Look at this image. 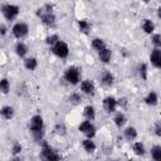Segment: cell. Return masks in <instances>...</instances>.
I'll return each mask as SVG.
<instances>
[{"mask_svg": "<svg viewBox=\"0 0 161 161\" xmlns=\"http://www.w3.org/2000/svg\"><path fill=\"white\" fill-rule=\"evenodd\" d=\"M29 131L33 138L38 142H42L44 138V119L40 114H34L29 119Z\"/></svg>", "mask_w": 161, "mask_h": 161, "instance_id": "1", "label": "cell"}, {"mask_svg": "<svg viewBox=\"0 0 161 161\" xmlns=\"http://www.w3.org/2000/svg\"><path fill=\"white\" fill-rule=\"evenodd\" d=\"M36 16L42 20V23L49 28H54L57 24V18L53 11V5H44L36 10Z\"/></svg>", "mask_w": 161, "mask_h": 161, "instance_id": "2", "label": "cell"}, {"mask_svg": "<svg viewBox=\"0 0 161 161\" xmlns=\"http://www.w3.org/2000/svg\"><path fill=\"white\" fill-rule=\"evenodd\" d=\"M64 79L67 80V83L72 84V86H75V84H79L80 80H82V73H80V69L75 65H70L65 70H64Z\"/></svg>", "mask_w": 161, "mask_h": 161, "instance_id": "3", "label": "cell"}, {"mask_svg": "<svg viewBox=\"0 0 161 161\" xmlns=\"http://www.w3.org/2000/svg\"><path fill=\"white\" fill-rule=\"evenodd\" d=\"M40 156L44 160H48V161H57V160H60L62 156L47 142V141H42V147H40Z\"/></svg>", "mask_w": 161, "mask_h": 161, "instance_id": "4", "label": "cell"}, {"mask_svg": "<svg viewBox=\"0 0 161 161\" xmlns=\"http://www.w3.org/2000/svg\"><path fill=\"white\" fill-rule=\"evenodd\" d=\"M1 13L8 21H11L18 18V15L20 13V8L15 4H4L1 6Z\"/></svg>", "mask_w": 161, "mask_h": 161, "instance_id": "5", "label": "cell"}, {"mask_svg": "<svg viewBox=\"0 0 161 161\" xmlns=\"http://www.w3.org/2000/svg\"><path fill=\"white\" fill-rule=\"evenodd\" d=\"M11 33H13L14 38H16V39H23V38H25V36L28 35V33H29V26H28V24L24 23V21H18V23L14 24V26H13V29H11Z\"/></svg>", "mask_w": 161, "mask_h": 161, "instance_id": "6", "label": "cell"}, {"mask_svg": "<svg viewBox=\"0 0 161 161\" xmlns=\"http://www.w3.org/2000/svg\"><path fill=\"white\" fill-rule=\"evenodd\" d=\"M52 48V52L58 57V58H62V59H64V58H67L68 55H69V47H68V44L65 43V42H62V40H59V42H57L53 47H50Z\"/></svg>", "mask_w": 161, "mask_h": 161, "instance_id": "7", "label": "cell"}, {"mask_svg": "<svg viewBox=\"0 0 161 161\" xmlns=\"http://www.w3.org/2000/svg\"><path fill=\"white\" fill-rule=\"evenodd\" d=\"M78 130L79 132H82L86 137H89V138H93L94 135H96V126L92 123V121L89 119H86L83 122L79 123L78 126Z\"/></svg>", "mask_w": 161, "mask_h": 161, "instance_id": "8", "label": "cell"}, {"mask_svg": "<svg viewBox=\"0 0 161 161\" xmlns=\"http://www.w3.org/2000/svg\"><path fill=\"white\" fill-rule=\"evenodd\" d=\"M103 107L108 113H114L117 107H118V102L117 98H114L113 96H107L103 98Z\"/></svg>", "mask_w": 161, "mask_h": 161, "instance_id": "9", "label": "cell"}, {"mask_svg": "<svg viewBox=\"0 0 161 161\" xmlns=\"http://www.w3.org/2000/svg\"><path fill=\"white\" fill-rule=\"evenodd\" d=\"M80 92L87 94V96H93L96 93V86L93 80L91 79H84L80 82Z\"/></svg>", "mask_w": 161, "mask_h": 161, "instance_id": "10", "label": "cell"}, {"mask_svg": "<svg viewBox=\"0 0 161 161\" xmlns=\"http://www.w3.org/2000/svg\"><path fill=\"white\" fill-rule=\"evenodd\" d=\"M150 62L155 68L161 69V49L160 48L152 49V52L150 54Z\"/></svg>", "mask_w": 161, "mask_h": 161, "instance_id": "11", "label": "cell"}, {"mask_svg": "<svg viewBox=\"0 0 161 161\" xmlns=\"http://www.w3.org/2000/svg\"><path fill=\"white\" fill-rule=\"evenodd\" d=\"M101 83L106 87H111L114 83V75L109 70H104L101 75Z\"/></svg>", "mask_w": 161, "mask_h": 161, "instance_id": "12", "label": "cell"}, {"mask_svg": "<svg viewBox=\"0 0 161 161\" xmlns=\"http://www.w3.org/2000/svg\"><path fill=\"white\" fill-rule=\"evenodd\" d=\"M82 147H83V150H84L87 153H93V152L96 151V148H97V146H96L93 138H89V137H86V138L82 141Z\"/></svg>", "mask_w": 161, "mask_h": 161, "instance_id": "13", "label": "cell"}, {"mask_svg": "<svg viewBox=\"0 0 161 161\" xmlns=\"http://www.w3.org/2000/svg\"><path fill=\"white\" fill-rule=\"evenodd\" d=\"M98 58H99V60H101L102 63L108 64V63L111 62V59H112V50L106 47L104 49H102V50L98 52Z\"/></svg>", "mask_w": 161, "mask_h": 161, "instance_id": "14", "label": "cell"}, {"mask_svg": "<svg viewBox=\"0 0 161 161\" xmlns=\"http://www.w3.org/2000/svg\"><path fill=\"white\" fill-rule=\"evenodd\" d=\"M123 136H125V138H126L127 141H135V140L137 138V136H138V132H137V130H136L135 127L128 126V127L125 128Z\"/></svg>", "mask_w": 161, "mask_h": 161, "instance_id": "15", "label": "cell"}, {"mask_svg": "<svg viewBox=\"0 0 161 161\" xmlns=\"http://www.w3.org/2000/svg\"><path fill=\"white\" fill-rule=\"evenodd\" d=\"M143 101H145V103H146L147 106L153 107V106H156V104L158 103V96H157L156 92L151 91V92H148V93L146 94V97H145Z\"/></svg>", "mask_w": 161, "mask_h": 161, "instance_id": "16", "label": "cell"}, {"mask_svg": "<svg viewBox=\"0 0 161 161\" xmlns=\"http://www.w3.org/2000/svg\"><path fill=\"white\" fill-rule=\"evenodd\" d=\"M0 113H1V116H3L4 119L10 121V119L14 118V116H15V109H14V107H11V106H4V107H1Z\"/></svg>", "mask_w": 161, "mask_h": 161, "instance_id": "17", "label": "cell"}, {"mask_svg": "<svg viewBox=\"0 0 161 161\" xmlns=\"http://www.w3.org/2000/svg\"><path fill=\"white\" fill-rule=\"evenodd\" d=\"M28 45L25 44V43H23V42H18L16 44H15V53H16V55L18 57H20V58H24L26 54H28Z\"/></svg>", "mask_w": 161, "mask_h": 161, "instance_id": "18", "label": "cell"}, {"mask_svg": "<svg viewBox=\"0 0 161 161\" xmlns=\"http://www.w3.org/2000/svg\"><path fill=\"white\" fill-rule=\"evenodd\" d=\"M126 122H127V118H126V116H125L123 112H117V113L114 114V117H113V123L116 125V127L122 128V127L126 125Z\"/></svg>", "mask_w": 161, "mask_h": 161, "instance_id": "19", "label": "cell"}, {"mask_svg": "<svg viewBox=\"0 0 161 161\" xmlns=\"http://www.w3.org/2000/svg\"><path fill=\"white\" fill-rule=\"evenodd\" d=\"M24 67H25L28 70H30V72L35 70V69L38 68V59H36L35 57L25 58V59H24Z\"/></svg>", "mask_w": 161, "mask_h": 161, "instance_id": "20", "label": "cell"}, {"mask_svg": "<svg viewBox=\"0 0 161 161\" xmlns=\"http://www.w3.org/2000/svg\"><path fill=\"white\" fill-rule=\"evenodd\" d=\"M142 30L146 34L152 35L153 31H155V24H153V21L150 20V19H143V21H142Z\"/></svg>", "mask_w": 161, "mask_h": 161, "instance_id": "21", "label": "cell"}, {"mask_svg": "<svg viewBox=\"0 0 161 161\" xmlns=\"http://www.w3.org/2000/svg\"><path fill=\"white\" fill-rule=\"evenodd\" d=\"M83 116L86 117V119H89V121H93L96 118V108L91 104L86 106L83 108Z\"/></svg>", "mask_w": 161, "mask_h": 161, "instance_id": "22", "label": "cell"}, {"mask_svg": "<svg viewBox=\"0 0 161 161\" xmlns=\"http://www.w3.org/2000/svg\"><path fill=\"white\" fill-rule=\"evenodd\" d=\"M132 150H133L135 155H137V156H143V155L146 153V147H145V145H143L141 141H136V142H133V145H132Z\"/></svg>", "mask_w": 161, "mask_h": 161, "instance_id": "23", "label": "cell"}, {"mask_svg": "<svg viewBox=\"0 0 161 161\" xmlns=\"http://www.w3.org/2000/svg\"><path fill=\"white\" fill-rule=\"evenodd\" d=\"M106 47H107V45H106L104 40H103V39H101V38H94V39L92 40V48H93L94 50H97V52H99V50L104 49Z\"/></svg>", "mask_w": 161, "mask_h": 161, "instance_id": "24", "label": "cell"}, {"mask_svg": "<svg viewBox=\"0 0 161 161\" xmlns=\"http://www.w3.org/2000/svg\"><path fill=\"white\" fill-rule=\"evenodd\" d=\"M78 29L80 33H84V34H88L89 30H91V24L88 23V20L86 19H82L78 21Z\"/></svg>", "mask_w": 161, "mask_h": 161, "instance_id": "25", "label": "cell"}, {"mask_svg": "<svg viewBox=\"0 0 161 161\" xmlns=\"http://www.w3.org/2000/svg\"><path fill=\"white\" fill-rule=\"evenodd\" d=\"M151 158L155 161H161V145H156L151 148Z\"/></svg>", "mask_w": 161, "mask_h": 161, "instance_id": "26", "label": "cell"}, {"mask_svg": "<svg viewBox=\"0 0 161 161\" xmlns=\"http://www.w3.org/2000/svg\"><path fill=\"white\" fill-rule=\"evenodd\" d=\"M147 74H148V68L146 63H141L138 64V75L141 77V79L146 80L147 79Z\"/></svg>", "mask_w": 161, "mask_h": 161, "instance_id": "27", "label": "cell"}, {"mask_svg": "<svg viewBox=\"0 0 161 161\" xmlns=\"http://www.w3.org/2000/svg\"><path fill=\"white\" fill-rule=\"evenodd\" d=\"M0 91L3 94H8L10 91V82L8 78H1L0 80Z\"/></svg>", "mask_w": 161, "mask_h": 161, "instance_id": "28", "label": "cell"}, {"mask_svg": "<svg viewBox=\"0 0 161 161\" xmlns=\"http://www.w3.org/2000/svg\"><path fill=\"white\" fill-rule=\"evenodd\" d=\"M60 39H59V35L58 34H52V35H48L47 38H45V43L48 44V45H50V47H53L57 42H59Z\"/></svg>", "mask_w": 161, "mask_h": 161, "instance_id": "29", "label": "cell"}, {"mask_svg": "<svg viewBox=\"0 0 161 161\" xmlns=\"http://www.w3.org/2000/svg\"><path fill=\"white\" fill-rule=\"evenodd\" d=\"M151 43L155 48L161 49V34H152L151 35Z\"/></svg>", "mask_w": 161, "mask_h": 161, "instance_id": "30", "label": "cell"}, {"mask_svg": "<svg viewBox=\"0 0 161 161\" xmlns=\"http://www.w3.org/2000/svg\"><path fill=\"white\" fill-rule=\"evenodd\" d=\"M68 99H69V102H70L72 104H79V103L82 102V96H80L79 93H72Z\"/></svg>", "mask_w": 161, "mask_h": 161, "instance_id": "31", "label": "cell"}, {"mask_svg": "<svg viewBox=\"0 0 161 161\" xmlns=\"http://www.w3.org/2000/svg\"><path fill=\"white\" fill-rule=\"evenodd\" d=\"M21 151H23V146L19 142H14L13 146H11V153L13 155H19V153H21Z\"/></svg>", "mask_w": 161, "mask_h": 161, "instance_id": "32", "label": "cell"}, {"mask_svg": "<svg viewBox=\"0 0 161 161\" xmlns=\"http://www.w3.org/2000/svg\"><path fill=\"white\" fill-rule=\"evenodd\" d=\"M55 133H57V135H60V136H64V135L67 133L65 126H64L63 123H58V125L55 126Z\"/></svg>", "mask_w": 161, "mask_h": 161, "instance_id": "33", "label": "cell"}, {"mask_svg": "<svg viewBox=\"0 0 161 161\" xmlns=\"http://www.w3.org/2000/svg\"><path fill=\"white\" fill-rule=\"evenodd\" d=\"M153 133L157 137H161V121H156L153 125Z\"/></svg>", "mask_w": 161, "mask_h": 161, "instance_id": "34", "label": "cell"}, {"mask_svg": "<svg viewBox=\"0 0 161 161\" xmlns=\"http://www.w3.org/2000/svg\"><path fill=\"white\" fill-rule=\"evenodd\" d=\"M117 102H118V107H126L127 106V103H128V101H127V98H119V99H117Z\"/></svg>", "mask_w": 161, "mask_h": 161, "instance_id": "35", "label": "cell"}, {"mask_svg": "<svg viewBox=\"0 0 161 161\" xmlns=\"http://www.w3.org/2000/svg\"><path fill=\"white\" fill-rule=\"evenodd\" d=\"M6 31H8V28L5 26V24H1V25H0V34H1V35H5Z\"/></svg>", "mask_w": 161, "mask_h": 161, "instance_id": "36", "label": "cell"}, {"mask_svg": "<svg viewBox=\"0 0 161 161\" xmlns=\"http://www.w3.org/2000/svg\"><path fill=\"white\" fill-rule=\"evenodd\" d=\"M157 18H158V19L161 20V6H160V8L157 9Z\"/></svg>", "mask_w": 161, "mask_h": 161, "instance_id": "37", "label": "cell"}, {"mask_svg": "<svg viewBox=\"0 0 161 161\" xmlns=\"http://www.w3.org/2000/svg\"><path fill=\"white\" fill-rule=\"evenodd\" d=\"M141 1H143V3H148L150 0H141Z\"/></svg>", "mask_w": 161, "mask_h": 161, "instance_id": "38", "label": "cell"}]
</instances>
